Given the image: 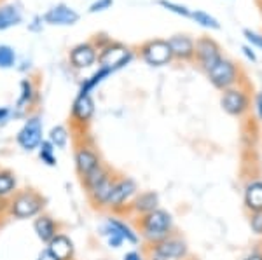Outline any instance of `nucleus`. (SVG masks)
Here are the masks:
<instances>
[{
    "instance_id": "nucleus-1",
    "label": "nucleus",
    "mask_w": 262,
    "mask_h": 260,
    "mask_svg": "<svg viewBox=\"0 0 262 260\" xmlns=\"http://www.w3.org/2000/svg\"><path fill=\"white\" fill-rule=\"evenodd\" d=\"M142 234L152 245L166 240L171 230V215L164 209H154V211L142 215Z\"/></svg>"
},
{
    "instance_id": "nucleus-2",
    "label": "nucleus",
    "mask_w": 262,
    "mask_h": 260,
    "mask_svg": "<svg viewBox=\"0 0 262 260\" xmlns=\"http://www.w3.org/2000/svg\"><path fill=\"white\" fill-rule=\"evenodd\" d=\"M44 208V198L35 191H23L16 194L9 203V213L16 219H32L37 217Z\"/></svg>"
},
{
    "instance_id": "nucleus-3",
    "label": "nucleus",
    "mask_w": 262,
    "mask_h": 260,
    "mask_svg": "<svg viewBox=\"0 0 262 260\" xmlns=\"http://www.w3.org/2000/svg\"><path fill=\"white\" fill-rule=\"evenodd\" d=\"M16 141L23 150L32 152V150L39 149L42 144V121L40 117H30L27 123L23 124V128L19 129Z\"/></svg>"
},
{
    "instance_id": "nucleus-4",
    "label": "nucleus",
    "mask_w": 262,
    "mask_h": 260,
    "mask_svg": "<svg viewBox=\"0 0 262 260\" xmlns=\"http://www.w3.org/2000/svg\"><path fill=\"white\" fill-rule=\"evenodd\" d=\"M154 255L164 260H182L187 255V245L179 238H170L154 245Z\"/></svg>"
},
{
    "instance_id": "nucleus-5",
    "label": "nucleus",
    "mask_w": 262,
    "mask_h": 260,
    "mask_svg": "<svg viewBox=\"0 0 262 260\" xmlns=\"http://www.w3.org/2000/svg\"><path fill=\"white\" fill-rule=\"evenodd\" d=\"M142 54H143V60H145L152 66L166 65V63L170 61L171 56H173L170 45H168V42H163V40L149 42V44L143 48Z\"/></svg>"
},
{
    "instance_id": "nucleus-6",
    "label": "nucleus",
    "mask_w": 262,
    "mask_h": 260,
    "mask_svg": "<svg viewBox=\"0 0 262 260\" xmlns=\"http://www.w3.org/2000/svg\"><path fill=\"white\" fill-rule=\"evenodd\" d=\"M210 81H212L217 87H229L232 82L236 81V68L231 61L227 60H219L212 68L208 70Z\"/></svg>"
},
{
    "instance_id": "nucleus-7",
    "label": "nucleus",
    "mask_w": 262,
    "mask_h": 260,
    "mask_svg": "<svg viewBox=\"0 0 262 260\" xmlns=\"http://www.w3.org/2000/svg\"><path fill=\"white\" fill-rule=\"evenodd\" d=\"M135 194H137V183H135L133 180H131V178L117 180L116 185H114L112 196H111V199H108L107 206H111L114 209L122 208L131 198H133Z\"/></svg>"
},
{
    "instance_id": "nucleus-8",
    "label": "nucleus",
    "mask_w": 262,
    "mask_h": 260,
    "mask_svg": "<svg viewBox=\"0 0 262 260\" xmlns=\"http://www.w3.org/2000/svg\"><path fill=\"white\" fill-rule=\"evenodd\" d=\"M101 164L100 156L91 149V147H79L75 150V170L81 177H86L88 173H91L95 168H98Z\"/></svg>"
},
{
    "instance_id": "nucleus-9",
    "label": "nucleus",
    "mask_w": 262,
    "mask_h": 260,
    "mask_svg": "<svg viewBox=\"0 0 262 260\" xmlns=\"http://www.w3.org/2000/svg\"><path fill=\"white\" fill-rule=\"evenodd\" d=\"M248 107V98L239 89H227L222 96V108L231 115H242Z\"/></svg>"
},
{
    "instance_id": "nucleus-10",
    "label": "nucleus",
    "mask_w": 262,
    "mask_h": 260,
    "mask_svg": "<svg viewBox=\"0 0 262 260\" xmlns=\"http://www.w3.org/2000/svg\"><path fill=\"white\" fill-rule=\"evenodd\" d=\"M48 250L54 255L58 260H72L74 258V243L65 234H56L49 243Z\"/></svg>"
},
{
    "instance_id": "nucleus-11",
    "label": "nucleus",
    "mask_w": 262,
    "mask_h": 260,
    "mask_svg": "<svg viewBox=\"0 0 262 260\" xmlns=\"http://www.w3.org/2000/svg\"><path fill=\"white\" fill-rule=\"evenodd\" d=\"M117 180L112 177V175H108L107 178L103 180L101 183H98L93 191L88 192V196H90L91 203L96 204V206H107L108 204V199H111L112 196V191H114V185H116Z\"/></svg>"
},
{
    "instance_id": "nucleus-12",
    "label": "nucleus",
    "mask_w": 262,
    "mask_h": 260,
    "mask_svg": "<svg viewBox=\"0 0 262 260\" xmlns=\"http://www.w3.org/2000/svg\"><path fill=\"white\" fill-rule=\"evenodd\" d=\"M33 230H35L37 238L42 243H49L58 232V224L53 220V217L49 215H39L33 222Z\"/></svg>"
},
{
    "instance_id": "nucleus-13",
    "label": "nucleus",
    "mask_w": 262,
    "mask_h": 260,
    "mask_svg": "<svg viewBox=\"0 0 262 260\" xmlns=\"http://www.w3.org/2000/svg\"><path fill=\"white\" fill-rule=\"evenodd\" d=\"M95 114V105H93V100L90 94H79L77 100L74 102V107H72V115L77 123L86 124L90 123V119Z\"/></svg>"
},
{
    "instance_id": "nucleus-14",
    "label": "nucleus",
    "mask_w": 262,
    "mask_h": 260,
    "mask_svg": "<svg viewBox=\"0 0 262 260\" xmlns=\"http://www.w3.org/2000/svg\"><path fill=\"white\" fill-rule=\"evenodd\" d=\"M44 19L51 25H74L79 21V14L67 6H56L46 12Z\"/></svg>"
},
{
    "instance_id": "nucleus-15",
    "label": "nucleus",
    "mask_w": 262,
    "mask_h": 260,
    "mask_svg": "<svg viewBox=\"0 0 262 260\" xmlns=\"http://www.w3.org/2000/svg\"><path fill=\"white\" fill-rule=\"evenodd\" d=\"M131 58V54L122 48H111L107 51H103V54L100 56V63L101 68H117V66H122L124 63H128Z\"/></svg>"
},
{
    "instance_id": "nucleus-16",
    "label": "nucleus",
    "mask_w": 262,
    "mask_h": 260,
    "mask_svg": "<svg viewBox=\"0 0 262 260\" xmlns=\"http://www.w3.org/2000/svg\"><path fill=\"white\" fill-rule=\"evenodd\" d=\"M198 56H200V61L203 63L206 70H210L212 66L221 60V54H219V48L213 44L212 40L203 39L198 42Z\"/></svg>"
},
{
    "instance_id": "nucleus-17",
    "label": "nucleus",
    "mask_w": 262,
    "mask_h": 260,
    "mask_svg": "<svg viewBox=\"0 0 262 260\" xmlns=\"http://www.w3.org/2000/svg\"><path fill=\"white\" fill-rule=\"evenodd\" d=\"M96 60V53L90 44H81L70 53V61L77 68H86Z\"/></svg>"
},
{
    "instance_id": "nucleus-18",
    "label": "nucleus",
    "mask_w": 262,
    "mask_h": 260,
    "mask_svg": "<svg viewBox=\"0 0 262 260\" xmlns=\"http://www.w3.org/2000/svg\"><path fill=\"white\" fill-rule=\"evenodd\" d=\"M158 204H159V198L154 191H149V192H142L140 196H137V199L133 201V209L140 215H147V213L154 211L158 209Z\"/></svg>"
},
{
    "instance_id": "nucleus-19",
    "label": "nucleus",
    "mask_w": 262,
    "mask_h": 260,
    "mask_svg": "<svg viewBox=\"0 0 262 260\" xmlns=\"http://www.w3.org/2000/svg\"><path fill=\"white\" fill-rule=\"evenodd\" d=\"M168 45L171 49V54L177 58H191L194 53V44L187 37H173L168 40Z\"/></svg>"
},
{
    "instance_id": "nucleus-20",
    "label": "nucleus",
    "mask_w": 262,
    "mask_h": 260,
    "mask_svg": "<svg viewBox=\"0 0 262 260\" xmlns=\"http://www.w3.org/2000/svg\"><path fill=\"white\" fill-rule=\"evenodd\" d=\"M245 204L250 211L262 209V182H252L245 191Z\"/></svg>"
},
{
    "instance_id": "nucleus-21",
    "label": "nucleus",
    "mask_w": 262,
    "mask_h": 260,
    "mask_svg": "<svg viewBox=\"0 0 262 260\" xmlns=\"http://www.w3.org/2000/svg\"><path fill=\"white\" fill-rule=\"evenodd\" d=\"M111 175V171L107 170L103 164H100L98 168H95V170L91 171V173H88L86 177H82V183H84V188H86L88 192L93 191L98 183L103 182L105 178Z\"/></svg>"
},
{
    "instance_id": "nucleus-22",
    "label": "nucleus",
    "mask_w": 262,
    "mask_h": 260,
    "mask_svg": "<svg viewBox=\"0 0 262 260\" xmlns=\"http://www.w3.org/2000/svg\"><path fill=\"white\" fill-rule=\"evenodd\" d=\"M21 21V12L18 7L6 6L0 9V30H6L9 27H14Z\"/></svg>"
},
{
    "instance_id": "nucleus-23",
    "label": "nucleus",
    "mask_w": 262,
    "mask_h": 260,
    "mask_svg": "<svg viewBox=\"0 0 262 260\" xmlns=\"http://www.w3.org/2000/svg\"><path fill=\"white\" fill-rule=\"evenodd\" d=\"M16 177L9 170H0V199H6L14 194Z\"/></svg>"
},
{
    "instance_id": "nucleus-24",
    "label": "nucleus",
    "mask_w": 262,
    "mask_h": 260,
    "mask_svg": "<svg viewBox=\"0 0 262 260\" xmlns=\"http://www.w3.org/2000/svg\"><path fill=\"white\" fill-rule=\"evenodd\" d=\"M107 225L111 229L116 230V232L119 234L122 240H126L128 243H133V245H135V243H138V236L133 232V230H131V227H128V225L124 224V222H121V220H117V219H108Z\"/></svg>"
},
{
    "instance_id": "nucleus-25",
    "label": "nucleus",
    "mask_w": 262,
    "mask_h": 260,
    "mask_svg": "<svg viewBox=\"0 0 262 260\" xmlns=\"http://www.w3.org/2000/svg\"><path fill=\"white\" fill-rule=\"evenodd\" d=\"M49 141L54 149H65L67 141H69V133L63 126H54L49 131Z\"/></svg>"
},
{
    "instance_id": "nucleus-26",
    "label": "nucleus",
    "mask_w": 262,
    "mask_h": 260,
    "mask_svg": "<svg viewBox=\"0 0 262 260\" xmlns=\"http://www.w3.org/2000/svg\"><path fill=\"white\" fill-rule=\"evenodd\" d=\"M39 157L44 164L48 166H56V156H54V147L51 145L49 140H42L39 145Z\"/></svg>"
},
{
    "instance_id": "nucleus-27",
    "label": "nucleus",
    "mask_w": 262,
    "mask_h": 260,
    "mask_svg": "<svg viewBox=\"0 0 262 260\" xmlns=\"http://www.w3.org/2000/svg\"><path fill=\"white\" fill-rule=\"evenodd\" d=\"M108 74H111V70H108V68H100L98 72H96L90 79V81H86V84H84L82 89H81V94H90V91L93 89V87H95L96 84H100L101 81H103V79L107 77Z\"/></svg>"
},
{
    "instance_id": "nucleus-28",
    "label": "nucleus",
    "mask_w": 262,
    "mask_h": 260,
    "mask_svg": "<svg viewBox=\"0 0 262 260\" xmlns=\"http://www.w3.org/2000/svg\"><path fill=\"white\" fill-rule=\"evenodd\" d=\"M16 63V54L9 45H0V68H11Z\"/></svg>"
},
{
    "instance_id": "nucleus-29",
    "label": "nucleus",
    "mask_w": 262,
    "mask_h": 260,
    "mask_svg": "<svg viewBox=\"0 0 262 260\" xmlns=\"http://www.w3.org/2000/svg\"><path fill=\"white\" fill-rule=\"evenodd\" d=\"M192 18L196 19V23H200L201 27H206V28H221V25H219V21L212 18L210 14H206V12H203V11H198V12H194L192 14Z\"/></svg>"
},
{
    "instance_id": "nucleus-30",
    "label": "nucleus",
    "mask_w": 262,
    "mask_h": 260,
    "mask_svg": "<svg viewBox=\"0 0 262 260\" xmlns=\"http://www.w3.org/2000/svg\"><path fill=\"white\" fill-rule=\"evenodd\" d=\"M250 227L253 230V234H257V236H262V209H260V211H252Z\"/></svg>"
},
{
    "instance_id": "nucleus-31",
    "label": "nucleus",
    "mask_w": 262,
    "mask_h": 260,
    "mask_svg": "<svg viewBox=\"0 0 262 260\" xmlns=\"http://www.w3.org/2000/svg\"><path fill=\"white\" fill-rule=\"evenodd\" d=\"M161 6H163V7H166V9L173 11V12H177V14L189 16V11L185 9L184 6H177V4H173V2H166V0H161Z\"/></svg>"
},
{
    "instance_id": "nucleus-32",
    "label": "nucleus",
    "mask_w": 262,
    "mask_h": 260,
    "mask_svg": "<svg viewBox=\"0 0 262 260\" xmlns=\"http://www.w3.org/2000/svg\"><path fill=\"white\" fill-rule=\"evenodd\" d=\"M21 89H23V94H21V102H30V98L33 96V89H32V84L28 81L21 82Z\"/></svg>"
},
{
    "instance_id": "nucleus-33",
    "label": "nucleus",
    "mask_w": 262,
    "mask_h": 260,
    "mask_svg": "<svg viewBox=\"0 0 262 260\" xmlns=\"http://www.w3.org/2000/svg\"><path fill=\"white\" fill-rule=\"evenodd\" d=\"M245 35H247V39L252 42L253 45H257V48L262 49V37L257 35L255 32H250V30H245Z\"/></svg>"
},
{
    "instance_id": "nucleus-34",
    "label": "nucleus",
    "mask_w": 262,
    "mask_h": 260,
    "mask_svg": "<svg viewBox=\"0 0 262 260\" xmlns=\"http://www.w3.org/2000/svg\"><path fill=\"white\" fill-rule=\"evenodd\" d=\"M112 6V0H98V2H95L91 6V12H96V11H103V9H107V7H111Z\"/></svg>"
},
{
    "instance_id": "nucleus-35",
    "label": "nucleus",
    "mask_w": 262,
    "mask_h": 260,
    "mask_svg": "<svg viewBox=\"0 0 262 260\" xmlns=\"http://www.w3.org/2000/svg\"><path fill=\"white\" fill-rule=\"evenodd\" d=\"M37 260H58L56 257H54L51 251L46 248V250H42L40 253H39V257H37Z\"/></svg>"
},
{
    "instance_id": "nucleus-36",
    "label": "nucleus",
    "mask_w": 262,
    "mask_h": 260,
    "mask_svg": "<svg viewBox=\"0 0 262 260\" xmlns=\"http://www.w3.org/2000/svg\"><path fill=\"white\" fill-rule=\"evenodd\" d=\"M124 260H143L140 257V253H137V251H128V253L124 255Z\"/></svg>"
},
{
    "instance_id": "nucleus-37",
    "label": "nucleus",
    "mask_w": 262,
    "mask_h": 260,
    "mask_svg": "<svg viewBox=\"0 0 262 260\" xmlns=\"http://www.w3.org/2000/svg\"><path fill=\"white\" fill-rule=\"evenodd\" d=\"M257 114H259V119L262 121V91L257 94Z\"/></svg>"
},
{
    "instance_id": "nucleus-38",
    "label": "nucleus",
    "mask_w": 262,
    "mask_h": 260,
    "mask_svg": "<svg viewBox=\"0 0 262 260\" xmlns=\"http://www.w3.org/2000/svg\"><path fill=\"white\" fill-rule=\"evenodd\" d=\"M7 115H9V108H6V107L0 108V121H4Z\"/></svg>"
},
{
    "instance_id": "nucleus-39",
    "label": "nucleus",
    "mask_w": 262,
    "mask_h": 260,
    "mask_svg": "<svg viewBox=\"0 0 262 260\" xmlns=\"http://www.w3.org/2000/svg\"><path fill=\"white\" fill-rule=\"evenodd\" d=\"M243 51H245V54H247V56L250 58L252 61H255V54H253V53L250 51V49H248V48H243Z\"/></svg>"
},
{
    "instance_id": "nucleus-40",
    "label": "nucleus",
    "mask_w": 262,
    "mask_h": 260,
    "mask_svg": "<svg viewBox=\"0 0 262 260\" xmlns=\"http://www.w3.org/2000/svg\"><path fill=\"white\" fill-rule=\"evenodd\" d=\"M247 260H262V257H259V255H252V257H248Z\"/></svg>"
},
{
    "instance_id": "nucleus-41",
    "label": "nucleus",
    "mask_w": 262,
    "mask_h": 260,
    "mask_svg": "<svg viewBox=\"0 0 262 260\" xmlns=\"http://www.w3.org/2000/svg\"><path fill=\"white\" fill-rule=\"evenodd\" d=\"M152 260H164V258H161V257H156V255H154V257H152Z\"/></svg>"
}]
</instances>
